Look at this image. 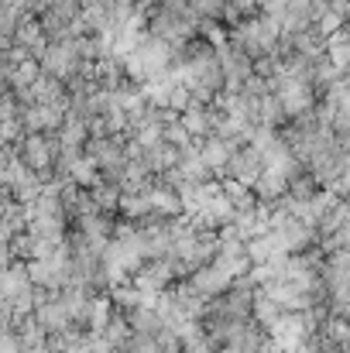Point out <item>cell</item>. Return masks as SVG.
I'll use <instances>...</instances> for the list:
<instances>
[{"instance_id":"cell-3","label":"cell","mask_w":350,"mask_h":353,"mask_svg":"<svg viewBox=\"0 0 350 353\" xmlns=\"http://www.w3.org/2000/svg\"><path fill=\"white\" fill-rule=\"evenodd\" d=\"M261 172H264V154L247 141V144H240V148L233 151L231 168H227V179L244 182V185H251V189H254V182L261 179Z\"/></svg>"},{"instance_id":"cell-2","label":"cell","mask_w":350,"mask_h":353,"mask_svg":"<svg viewBox=\"0 0 350 353\" xmlns=\"http://www.w3.org/2000/svg\"><path fill=\"white\" fill-rule=\"evenodd\" d=\"M21 161L28 168H35L45 182L55 179V161H59V134H45V130H24V137L14 144Z\"/></svg>"},{"instance_id":"cell-5","label":"cell","mask_w":350,"mask_h":353,"mask_svg":"<svg viewBox=\"0 0 350 353\" xmlns=\"http://www.w3.org/2000/svg\"><path fill=\"white\" fill-rule=\"evenodd\" d=\"M323 7H327L323 0H289L285 10H282V24H285V31H302V28L320 24Z\"/></svg>"},{"instance_id":"cell-4","label":"cell","mask_w":350,"mask_h":353,"mask_svg":"<svg viewBox=\"0 0 350 353\" xmlns=\"http://www.w3.org/2000/svg\"><path fill=\"white\" fill-rule=\"evenodd\" d=\"M237 148H240V144H233V141L220 137V134H210V137L200 141V154H203V161L213 168L217 179H227V168H231V158Z\"/></svg>"},{"instance_id":"cell-6","label":"cell","mask_w":350,"mask_h":353,"mask_svg":"<svg viewBox=\"0 0 350 353\" xmlns=\"http://www.w3.org/2000/svg\"><path fill=\"white\" fill-rule=\"evenodd\" d=\"M261 14V7H257V0H227V14H224V21L237 28V24H247L251 17H257Z\"/></svg>"},{"instance_id":"cell-1","label":"cell","mask_w":350,"mask_h":353,"mask_svg":"<svg viewBox=\"0 0 350 353\" xmlns=\"http://www.w3.org/2000/svg\"><path fill=\"white\" fill-rule=\"evenodd\" d=\"M282 34H285L282 14H268V10H261V14H257V17H251L247 24L231 28V41L240 48V52H247L254 62L268 59V55L278 48Z\"/></svg>"},{"instance_id":"cell-7","label":"cell","mask_w":350,"mask_h":353,"mask_svg":"<svg viewBox=\"0 0 350 353\" xmlns=\"http://www.w3.org/2000/svg\"><path fill=\"white\" fill-rule=\"evenodd\" d=\"M285 3H289V0H257V7H261V10H268V14H282V10H285Z\"/></svg>"}]
</instances>
